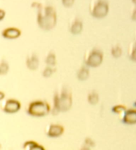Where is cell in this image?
<instances>
[{
  "mask_svg": "<svg viewBox=\"0 0 136 150\" xmlns=\"http://www.w3.org/2000/svg\"><path fill=\"white\" fill-rule=\"evenodd\" d=\"M135 42H133L132 43H131L130 46V48H129V58L131 60L135 62Z\"/></svg>",
  "mask_w": 136,
  "mask_h": 150,
  "instance_id": "obj_18",
  "label": "cell"
},
{
  "mask_svg": "<svg viewBox=\"0 0 136 150\" xmlns=\"http://www.w3.org/2000/svg\"><path fill=\"white\" fill-rule=\"evenodd\" d=\"M21 31L16 27H8L2 31L1 35L6 39H15L20 37Z\"/></svg>",
  "mask_w": 136,
  "mask_h": 150,
  "instance_id": "obj_9",
  "label": "cell"
},
{
  "mask_svg": "<svg viewBox=\"0 0 136 150\" xmlns=\"http://www.w3.org/2000/svg\"><path fill=\"white\" fill-rule=\"evenodd\" d=\"M74 0H62V3L66 8H70L73 6Z\"/></svg>",
  "mask_w": 136,
  "mask_h": 150,
  "instance_id": "obj_22",
  "label": "cell"
},
{
  "mask_svg": "<svg viewBox=\"0 0 136 150\" xmlns=\"http://www.w3.org/2000/svg\"><path fill=\"white\" fill-rule=\"evenodd\" d=\"M55 70L53 69V67L50 66H47L45 67V69L43 70V76L45 77H49L50 76H52V74L54 73Z\"/></svg>",
  "mask_w": 136,
  "mask_h": 150,
  "instance_id": "obj_21",
  "label": "cell"
},
{
  "mask_svg": "<svg viewBox=\"0 0 136 150\" xmlns=\"http://www.w3.org/2000/svg\"><path fill=\"white\" fill-rule=\"evenodd\" d=\"M4 98H5V93L4 92L0 91V101L3 100Z\"/></svg>",
  "mask_w": 136,
  "mask_h": 150,
  "instance_id": "obj_24",
  "label": "cell"
},
{
  "mask_svg": "<svg viewBox=\"0 0 136 150\" xmlns=\"http://www.w3.org/2000/svg\"><path fill=\"white\" fill-rule=\"evenodd\" d=\"M109 3L108 0H92L90 6V13L96 19H102L108 15Z\"/></svg>",
  "mask_w": 136,
  "mask_h": 150,
  "instance_id": "obj_4",
  "label": "cell"
},
{
  "mask_svg": "<svg viewBox=\"0 0 136 150\" xmlns=\"http://www.w3.org/2000/svg\"><path fill=\"white\" fill-rule=\"evenodd\" d=\"M112 112L118 114V115H123V113L124 111L126 110L125 106L120 105H116L115 106H114L112 108Z\"/></svg>",
  "mask_w": 136,
  "mask_h": 150,
  "instance_id": "obj_19",
  "label": "cell"
},
{
  "mask_svg": "<svg viewBox=\"0 0 136 150\" xmlns=\"http://www.w3.org/2000/svg\"><path fill=\"white\" fill-rule=\"evenodd\" d=\"M88 101L90 105H96L99 101V95L95 91H92L88 95Z\"/></svg>",
  "mask_w": 136,
  "mask_h": 150,
  "instance_id": "obj_15",
  "label": "cell"
},
{
  "mask_svg": "<svg viewBox=\"0 0 136 150\" xmlns=\"http://www.w3.org/2000/svg\"><path fill=\"white\" fill-rule=\"evenodd\" d=\"M54 105L51 112L53 115H57L60 112H67L72 105V93L66 87L63 88L60 95L57 93L54 96Z\"/></svg>",
  "mask_w": 136,
  "mask_h": 150,
  "instance_id": "obj_2",
  "label": "cell"
},
{
  "mask_svg": "<svg viewBox=\"0 0 136 150\" xmlns=\"http://www.w3.org/2000/svg\"><path fill=\"white\" fill-rule=\"evenodd\" d=\"M90 74L88 66H82L77 72V78L80 81H85L88 78Z\"/></svg>",
  "mask_w": 136,
  "mask_h": 150,
  "instance_id": "obj_12",
  "label": "cell"
},
{
  "mask_svg": "<svg viewBox=\"0 0 136 150\" xmlns=\"http://www.w3.org/2000/svg\"><path fill=\"white\" fill-rule=\"evenodd\" d=\"M64 128L59 124H50L47 129V135L50 138H57L61 135L64 132Z\"/></svg>",
  "mask_w": 136,
  "mask_h": 150,
  "instance_id": "obj_7",
  "label": "cell"
},
{
  "mask_svg": "<svg viewBox=\"0 0 136 150\" xmlns=\"http://www.w3.org/2000/svg\"><path fill=\"white\" fill-rule=\"evenodd\" d=\"M6 16V11L4 9H0V21H1L5 18Z\"/></svg>",
  "mask_w": 136,
  "mask_h": 150,
  "instance_id": "obj_23",
  "label": "cell"
},
{
  "mask_svg": "<svg viewBox=\"0 0 136 150\" xmlns=\"http://www.w3.org/2000/svg\"><path fill=\"white\" fill-rule=\"evenodd\" d=\"M21 103L16 99H9L5 101L3 103V107L2 110L4 112L8 114H13L20 110Z\"/></svg>",
  "mask_w": 136,
  "mask_h": 150,
  "instance_id": "obj_6",
  "label": "cell"
},
{
  "mask_svg": "<svg viewBox=\"0 0 136 150\" xmlns=\"http://www.w3.org/2000/svg\"><path fill=\"white\" fill-rule=\"evenodd\" d=\"M121 120L125 124H135L136 123V110L135 109L125 110L123 113Z\"/></svg>",
  "mask_w": 136,
  "mask_h": 150,
  "instance_id": "obj_8",
  "label": "cell"
},
{
  "mask_svg": "<svg viewBox=\"0 0 136 150\" xmlns=\"http://www.w3.org/2000/svg\"><path fill=\"white\" fill-rule=\"evenodd\" d=\"M50 111V106L47 102L43 101H35L29 105L27 112L31 117H43L47 116Z\"/></svg>",
  "mask_w": 136,
  "mask_h": 150,
  "instance_id": "obj_3",
  "label": "cell"
},
{
  "mask_svg": "<svg viewBox=\"0 0 136 150\" xmlns=\"http://www.w3.org/2000/svg\"><path fill=\"white\" fill-rule=\"evenodd\" d=\"M9 69V66L8 63L5 60H1L0 62V75L4 76L8 74Z\"/></svg>",
  "mask_w": 136,
  "mask_h": 150,
  "instance_id": "obj_17",
  "label": "cell"
},
{
  "mask_svg": "<svg viewBox=\"0 0 136 150\" xmlns=\"http://www.w3.org/2000/svg\"><path fill=\"white\" fill-rule=\"evenodd\" d=\"M103 61V53L98 48H93L86 52L84 57V62L86 66L97 67Z\"/></svg>",
  "mask_w": 136,
  "mask_h": 150,
  "instance_id": "obj_5",
  "label": "cell"
},
{
  "mask_svg": "<svg viewBox=\"0 0 136 150\" xmlns=\"http://www.w3.org/2000/svg\"><path fill=\"white\" fill-rule=\"evenodd\" d=\"M37 9V23L39 27L44 31H50L54 28L57 21V13L54 8L51 6L43 7L39 3Z\"/></svg>",
  "mask_w": 136,
  "mask_h": 150,
  "instance_id": "obj_1",
  "label": "cell"
},
{
  "mask_svg": "<svg viewBox=\"0 0 136 150\" xmlns=\"http://www.w3.org/2000/svg\"><path fill=\"white\" fill-rule=\"evenodd\" d=\"M94 146H95V144H94L93 140H92L90 138H86L85 139L84 147H85V149H91L92 147H94Z\"/></svg>",
  "mask_w": 136,
  "mask_h": 150,
  "instance_id": "obj_20",
  "label": "cell"
},
{
  "mask_svg": "<svg viewBox=\"0 0 136 150\" xmlns=\"http://www.w3.org/2000/svg\"><path fill=\"white\" fill-rule=\"evenodd\" d=\"M133 2H135V0H133Z\"/></svg>",
  "mask_w": 136,
  "mask_h": 150,
  "instance_id": "obj_25",
  "label": "cell"
},
{
  "mask_svg": "<svg viewBox=\"0 0 136 150\" xmlns=\"http://www.w3.org/2000/svg\"><path fill=\"white\" fill-rule=\"evenodd\" d=\"M23 148L25 149H30V150H44L45 148L43 146L39 145L37 142L34 141H27L23 145Z\"/></svg>",
  "mask_w": 136,
  "mask_h": 150,
  "instance_id": "obj_13",
  "label": "cell"
},
{
  "mask_svg": "<svg viewBox=\"0 0 136 150\" xmlns=\"http://www.w3.org/2000/svg\"><path fill=\"white\" fill-rule=\"evenodd\" d=\"M45 63L48 66L53 67L56 65L57 60H56L55 54L53 52H50L47 56L45 59Z\"/></svg>",
  "mask_w": 136,
  "mask_h": 150,
  "instance_id": "obj_14",
  "label": "cell"
},
{
  "mask_svg": "<svg viewBox=\"0 0 136 150\" xmlns=\"http://www.w3.org/2000/svg\"><path fill=\"white\" fill-rule=\"evenodd\" d=\"M39 61L37 54L32 53L27 58L26 65L27 67L31 70H35L38 68Z\"/></svg>",
  "mask_w": 136,
  "mask_h": 150,
  "instance_id": "obj_11",
  "label": "cell"
},
{
  "mask_svg": "<svg viewBox=\"0 0 136 150\" xmlns=\"http://www.w3.org/2000/svg\"><path fill=\"white\" fill-rule=\"evenodd\" d=\"M83 29V24L82 21L79 18H74L71 21L69 25V31L74 35H79Z\"/></svg>",
  "mask_w": 136,
  "mask_h": 150,
  "instance_id": "obj_10",
  "label": "cell"
},
{
  "mask_svg": "<svg viewBox=\"0 0 136 150\" xmlns=\"http://www.w3.org/2000/svg\"><path fill=\"white\" fill-rule=\"evenodd\" d=\"M111 53L114 58H118L121 56V54H122V50H121V48L119 45H115L111 48Z\"/></svg>",
  "mask_w": 136,
  "mask_h": 150,
  "instance_id": "obj_16",
  "label": "cell"
}]
</instances>
